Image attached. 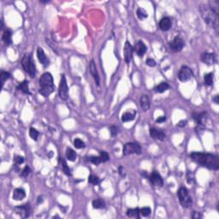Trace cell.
I'll list each match as a JSON object with an SVG mask.
<instances>
[{
    "label": "cell",
    "instance_id": "6da1fadb",
    "mask_svg": "<svg viewBox=\"0 0 219 219\" xmlns=\"http://www.w3.org/2000/svg\"><path fill=\"white\" fill-rule=\"evenodd\" d=\"M190 158L196 164L209 169L217 170L219 169V160L216 155L204 152H192L190 154Z\"/></svg>",
    "mask_w": 219,
    "mask_h": 219
},
{
    "label": "cell",
    "instance_id": "7a4b0ae2",
    "mask_svg": "<svg viewBox=\"0 0 219 219\" xmlns=\"http://www.w3.org/2000/svg\"><path fill=\"white\" fill-rule=\"evenodd\" d=\"M200 11L204 22L208 26L212 27L216 33H218V13L216 12L209 5L201 4L200 6Z\"/></svg>",
    "mask_w": 219,
    "mask_h": 219
},
{
    "label": "cell",
    "instance_id": "3957f363",
    "mask_svg": "<svg viewBox=\"0 0 219 219\" xmlns=\"http://www.w3.org/2000/svg\"><path fill=\"white\" fill-rule=\"evenodd\" d=\"M39 92L45 98L49 97L54 92L55 86L53 82V77L49 72L44 73L39 78Z\"/></svg>",
    "mask_w": 219,
    "mask_h": 219
},
{
    "label": "cell",
    "instance_id": "277c9868",
    "mask_svg": "<svg viewBox=\"0 0 219 219\" xmlns=\"http://www.w3.org/2000/svg\"><path fill=\"white\" fill-rule=\"evenodd\" d=\"M21 63L23 69L29 75V76L31 78H34L36 75V68L30 54H25Z\"/></svg>",
    "mask_w": 219,
    "mask_h": 219
},
{
    "label": "cell",
    "instance_id": "5b68a950",
    "mask_svg": "<svg viewBox=\"0 0 219 219\" xmlns=\"http://www.w3.org/2000/svg\"><path fill=\"white\" fill-rule=\"evenodd\" d=\"M177 196L180 203L184 208H190L193 205L192 197L189 195V193L186 188H180L177 191Z\"/></svg>",
    "mask_w": 219,
    "mask_h": 219
},
{
    "label": "cell",
    "instance_id": "8992f818",
    "mask_svg": "<svg viewBox=\"0 0 219 219\" xmlns=\"http://www.w3.org/2000/svg\"><path fill=\"white\" fill-rule=\"evenodd\" d=\"M141 146L139 143L128 142L123 146V154L124 156H128L131 154H140L142 152Z\"/></svg>",
    "mask_w": 219,
    "mask_h": 219
},
{
    "label": "cell",
    "instance_id": "52a82bcc",
    "mask_svg": "<svg viewBox=\"0 0 219 219\" xmlns=\"http://www.w3.org/2000/svg\"><path fill=\"white\" fill-rule=\"evenodd\" d=\"M58 94L60 99L63 100H66L69 97V87L67 85V81L64 74L61 75V80L59 83V87H58Z\"/></svg>",
    "mask_w": 219,
    "mask_h": 219
},
{
    "label": "cell",
    "instance_id": "ba28073f",
    "mask_svg": "<svg viewBox=\"0 0 219 219\" xmlns=\"http://www.w3.org/2000/svg\"><path fill=\"white\" fill-rule=\"evenodd\" d=\"M193 76L192 69L189 66H181V68L178 72V79L181 82H186L190 80Z\"/></svg>",
    "mask_w": 219,
    "mask_h": 219
},
{
    "label": "cell",
    "instance_id": "9c48e42d",
    "mask_svg": "<svg viewBox=\"0 0 219 219\" xmlns=\"http://www.w3.org/2000/svg\"><path fill=\"white\" fill-rule=\"evenodd\" d=\"M15 212L19 215L22 218H27L30 216L31 213V207L29 204H25L22 205H19V206H15L14 208Z\"/></svg>",
    "mask_w": 219,
    "mask_h": 219
},
{
    "label": "cell",
    "instance_id": "30bf717a",
    "mask_svg": "<svg viewBox=\"0 0 219 219\" xmlns=\"http://www.w3.org/2000/svg\"><path fill=\"white\" fill-rule=\"evenodd\" d=\"M184 47V42H183V39L179 37V36H176L175 37L174 39L169 43V48L170 50L172 51L173 52H179L181 51Z\"/></svg>",
    "mask_w": 219,
    "mask_h": 219
},
{
    "label": "cell",
    "instance_id": "8fae6325",
    "mask_svg": "<svg viewBox=\"0 0 219 219\" xmlns=\"http://www.w3.org/2000/svg\"><path fill=\"white\" fill-rule=\"evenodd\" d=\"M133 53H134V47L132 46L130 43L127 41L124 46V60L126 63H129L133 58Z\"/></svg>",
    "mask_w": 219,
    "mask_h": 219
},
{
    "label": "cell",
    "instance_id": "7c38bea8",
    "mask_svg": "<svg viewBox=\"0 0 219 219\" xmlns=\"http://www.w3.org/2000/svg\"><path fill=\"white\" fill-rule=\"evenodd\" d=\"M146 50H147V47L141 40H137L135 42L134 51H135V53L137 54V56L140 57V58L143 57V55L146 52Z\"/></svg>",
    "mask_w": 219,
    "mask_h": 219
},
{
    "label": "cell",
    "instance_id": "4fadbf2b",
    "mask_svg": "<svg viewBox=\"0 0 219 219\" xmlns=\"http://www.w3.org/2000/svg\"><path fill=\"white\" fill-rule=\"evenodd\" d=\"M150 181L154 186H157V187H163V185H164L163 178L160 176V174L156 170H153L152 173L151 174Z\"/></svg>",
    "mask_w": 219,
    "mask_h": 219
},
{
    "label": "cell",
    "instance_id": "5bb4252c",
    "mask_svg": "<svg viewBox=\"0 0 219 219\" xmlns=\"http://www.w3.org/2000/svg\"><path fill=\"white\" fill-rule=\"evenodd\" d=\"M200 59L204 63L207 65H213L216 62L215 55L213 53H209V52H204L201 54Z\"/></svg>",
    "mask_w": 219,
    "mask_h": 219
},
{
    "label": "cell",
    "instance_id": "9a60e30c",
    "mask_svg": "<svg viewBox=\"0 0 219 219\" xmlns=\"http://www.w3.org/2000/svg\"><path fill=\"white\" fill-rule=\"evenodd\" d=\"M193 119L195 120L198 125L200 126H205L207 120V113L206 112H200V113H193Z\"/></svg>",
    "mask_w": 219,
    "mask_h": 219
},
{
    "label": "cell",
    "instance_id": "2e32d148",
    "mask_svg": "<svg viewBox=\"0 0 219 219\" xmlns=\"http://www.w3.org/2000/svg\"><path fill=\"white\" fill-rule=\"evenodd\" d=\"M149 133H150V136L152 138L155 139V140H164L166 137L164 131L160 130V129H157L155 128H150Z\"/></svg>",
    "mask_w": 219,
    "mask_h": 219
},
{
    "label": "cell",
    "instance_id": "e0dca14e",
    "mask_svg": "<svg viewBox=\"0 0 219 219\" xmlns=\"http://www.w3.org/2000/svg\"><path fill=\"white\" fill-rule=\"evenodd\" d=\"M37 57H38L39 63H40L41 64H43L45 67H47V66L50 64L49 59L47 58L45 51H44V50H43L41 47H38V49H37Z\"/></svg>",
    "mask_w": 219,
    "mask_h": 219
},
{
    "label": "cell",
    "instance_id": "ac0fdd59",
    "mask_svg": "<svg viewBox=\"0 0 219 219\" xmlns=\"http://www.w3.org/2000/svg\"><path fill=\"white\" fill-rule=\"evenodd\" d=\"M89 70H90V73L93 77L94 81H95V83L97 84V86H99V82H100V79H99V73H98V70H97V67L95 63L93 60L91 61L90 63V65H89Z\"/></svg>",
    "mask_w": 219,
    "mask_h": 219
},
{
    "label": "cell",
    "instance_id": "d6986e66",
    "mask_svg": "<svg viewBox=\"0 0 219 219\" xmlns=\"http://www.w3.org/2000/svg\"><path fill=\"white\" fill-rule=\"evenodd\" d=\"M172 22L169 17H164L159 22V27L162 31H168L171 27Z\"/></svg>",
    "mask_w": 219,
    "mask_h": 219
},
{
    "label": "cell",
    "instance_id": "ffe728a7",
    "mask_svg": "<svg viewBox=\"0 0 219 219\" xmlns=\"http://www.w3.org/2000/svg\"><path fill=\"white\" fill-rule=\"evenodd\" d=\"M140 106H141V109L143 110V112H147L150 109L151 102L147 95H146V94L142 95L141 98H140Z\"/></svg>",
    "mask_w": 219,
    "mask_h": 219
},
{
    "label": "cell",
    "instance_id": "44dd1931",
    "mask_svg": "<svg viewBox=\"0 0 219 219\" xmlns=\"http://www.w3.org/2000/svg\"><path fill=\"white\" fill-rule=\"evenodd\" d=\"M13 200H22L25 197H26V193L25 190L22 189H15L13 191Z\"/></svg>",
    "mask_w": 219,
    "mask_h": 219
},
{
    "label": "cell",
    "instance_id": "7402d4cb",
    "mask_svg": "<svg viewBox=\"0 0 219 219\" xmlns=\"http://www.w3.org/2000/svg\"><path fill=\"white\" fill-rule=\"evenodd\" d=\"M11 36H12L11 31L10 30L9 28H6V29L4 31V33H3V36H2V39H3V41H4V43L6 45V46H10V45H11L12 43Z\"/></svg>",
    "mask_w": 219,
    "mask_h": 219
},
{
    "label": "cell",
    "instance_id": "603a6c76",
    "mask_svg": "<svg viewBox=\"0 0 219 219\" xmlns=\"http://www.w3.org/2000/svg\"><path fill=\"white\" fill-rule=\"evenodd\" d=\"M58 163H59L60 165L62 166V169H63V173L65 174L66 176H71L72 174L70 172V169H69V166L67 165V163H66L65 160H64L63 158H58Z\"/></svg>",
    "mask_w": 219,
    "mask_h": 219
},
{
    "label": "cell",
    "instance_id": "cb8c5ba5",
    "mask_svg": "<svg viewBox=\"0 0 219 219\" xmlns=\"http://www.w3.org/2000/svg\"><path fill=\"white\" fill-rule=\"evenodd\" d=\"M29 82L27 81H23L22 82H21L18 86H17V89L22 91L23 93L25 94H31L30 91H29Z\"/></svg>",
    "mask_w": 219,
    "mask_h": 219
},
{
    "label": "cell",
    "instance_id": "d4e9b609",
    "mask_svg": "<svg viewBox=\"0 0 219 219\" xmlns=\"http://www.w3.org/2000/svg\"><path fill=\"white\" fill-rule=\"evenodd\" d=\"M66 158H67V159H68L69 161H71V162L75 161L77 158L76 152H75L73 149H71V148L68 147L67 150H66Z\"/></svg>",
    "mask_w": 219,
    "mask_h": 219
},
{
    "label": "cell",
    "instance_id": "484cf974",
    "mask_svg": "<svg viewBox=\"0 0 219 219\" xmlns=\"http://www.w3.org/2000/svg\"><path fill=\"white\" fill-rule=\"evenodd\" d=\"M140 212L139 208L134 209H128L127 211V216L128 217H134V218H140Z\"/></svg>",
    "mask_w": 219,
    "mask_h": 219
},
{
    "label": "cell",
    "instance_id": "4316f807",
    "mask_svg": "<svg viewBox=\"0 0 219 219\" xmlns=\"http://www.w3.org/2000/svg\"><path fill=\"white\" fill-rule=\"evenodd\" d=\"M92 207L94 209H103L105 207V202L102 199H97L92 201Z\"/></svg>",
    "mask_w": 219,
    "mask_h": 219
},
{
    "label": "cell",
    "instance_id": "83f0119b",
    "mask_svg": "<svg viewBox=\"0 0 219 219\" xmlns=\"http://www.w3.org/2000/svg\"><path fill=\"white\" fill-rule=\"evenodd\" d=\"M135 118V112L132 113V112H125L124 114L122 116V121L126 123V122H130Z\"/></svg>",
    "mask_w": 219,
    "mask_h": 219
},
{
    "label": "cell",
    "instance_id": "f1b7e54d",
    "mask_svg": "<svg viewBox=\"0 0 219 219\" xmlns=\"http://www.w3.org/2000/svg\"><path fill=\"white\" fill-rule=\"evenodd\" d=\"M169 88V85L167 82H162L160 84L157 86L155 87V91L158 93H162V92H165Z\"/></svg>",
    "mask_w": 219,
    "mask_h": 219
},
{
    "label": "cell",
    "instance_id": "f546056e",
    "mask_svg": "<svg viewBox=\"0 0 219 219\" xmlns=\"http://www.w3.org/2000/svg\"><path fill=\"white\" fill-rule=\"evenodd\" d=\"M205 84L206 86H212L213 85V81H214V76H213V73H208L205 74L204 76Z\"/></svg>",
    "mask_w": 219,
    "mask_h": 219
},
{
    "label": "cell",
    "instance_id": "4dcf8cb0",
    "mask_svg": "<svg viewBox=\"0 0 219 219\" xmlns=\"http://www.w3.org/2000/svg\"><path fill=\"white\" fill-rule=\"evenodd\" d=\"M136 15H137L140 20L146 19V17L148 16V14L146 11V10H144L142 8H139L138 10H137V11H136Z\"/></svg>",
    "mask_w": 219,
    "mask_h": 219
},
{
    "label": "cell",
    "instance_id": "1f68e13d",
    "mask_svg": "<svg viewBox=\"0 0 219 219\" xmlns=\"http://www.w3.org/2000/svg\"><path fill=\"white\" fill-rule=\"evenodd\" d=\"M10 74L9 72H6V71H1V74H0V78H1V84H2V87L4 86V82L7 81L8 79L10 78Z\"/></svg>",
    "mask_w": 219,
    "mask_h": 219
},
{
    "label": "cell",
    "instance_id": "d6a6232c",
    "mask_svg": "<svg viewBox=\"0 0 219 219\" xmlns=\"http://www.w3.org/2000/svg\"><path fill=\"white\" fill-rule=\"evenodd\" d=\"M88 182L91 184L96 186L100 182V179L98 176H96L95 175H90L88 176Z\"/></svg>",
    "mask_w": 219,
    "mask_h": 219
},
{
    "label": "cell",
    "instance_id": "836d02e7",
    "mask_svg": "<svg viewBox=\"0 0 219 219\" xmlns=\"http://www.w3.org/2000/svg\"><path fill=\"white\" fill-rule=\"evenodd\" d=\"M39 135V131L37 130V129H35V128H31L30 130H29V136L31 137V139L36 141V140H38Z\"/></svg>",
    "mask_w": 219,
    "mask_h": 219
},
{
    "label": "cell",
    "instance_id": "e575fe53",
    "mask_svg": "<svg viewBox=\"0 0 219 219\" xmlns=\"http://www.w3.org/2000/svg\"><path fill=\"white\" fill-rule=\"evenodd\" d=\"M74 146L77 149H81V148L85 147V143L81 140V139H75L74 140Z\"/></svg>",
    "mask_w": 219,
    "mask_h": 219
},
{
    "label": "cell",
    "instance_id": "d590c367",
    "mask_svg": "<svg viewBox=\"0 0 219 219\" xmlns=\"http://www.w3.org/2000/svg\"><path fill=\"white\" fill-rule=\"evenodd\" d=\"M87 160H88L89 162L92 163L93 164H95V165H99L100 163H102L99 157H97V156H91V157H89V158H87Z\"/></svg>",
    "mask_w": 219,
    "mask_h": 219
},
{
    "label": "cell",
    "instance_id": "8d00e7d4",
    "mask_svg": "<svg viewBox=\"0 0 219 219\" xmlns=\"http://www.w3.org/2000/svg\"><path fill=\"white\" fill-rule=\"evenodd\" d=\"M209 7L212 8V10H214L216 12L218 13V8H219V2L217 0H213V1H210L209 2Z\"/></svg>",
    "mask_w": 219,
    "mask_h": 219
},
{
    "label": "cell",
    "instance_id": "74e56055",
    "mask_svg": "<svg viewBox=\"0 0 219 219\" xmlns=\"http://www.w3.org/2000/svg\"><path fill=\"white\" fill-rule=\"evenodd\" d=\"M140 215L143 217H148L152 213V210L150 207H143L140 209Z\"/></svg>",
    "mask_w": 219,
    "mask_h": 219
},
{
    "label": "cell",
    "instance_id": "f35d334b",
    "mask_svg": "<svg viewBox=\"0 0 219 219\" xmlns=\"http://www.w3.org/2000/svg\"><path fill=\"white\" fill-rule=\"evenodd\" d=\"M99 158L102 163H105V162H107L110 159L109 154L107 152H103V151H100L99 152Z\"/></svg>",
    "mask_w": 219,
    "mask_h": 219
},
{
    "label": "cell",
    "instance_id": "ab89813d",
    "mask_svg": "<svg viewBox=\"0 0 219 219\" xmlns=\"http://www.w3.org/2000/svg\"><path fill=\"white\" fill-rule=\"evenodd\" d=\"M30 172H31L30 168H29L28 166H25L24 169H22V173H21V176L22 177V178H27V177L29 176Z\"/></svg>",
    "mask_w": 219,
    "mask_h": 219
},
{
    "label": "cell",
    "instance_id": "60d3db41",
    "mask_svg": "<svg viewBox=\"0 0 219 219\" xmlns=\"http://www.w3.org/2000/svg\"><path fill=\"white\" fill-rule=\"evenodd\" d=\"M14 162L16 165H19V164H22L23 162H24V158L22 156H15V158H14Z\"/></svg>",
    "mask_w": 219,
    "mask_h": 219
},
{
    "label": "cell",
    "instance_id": "b9f144b4",
    "mask_svg": "<svg viewBox=\"0 0 219 219\" xmlns=\"http://www.w3.org/2000/svg\"><path fill=\"white\" fill-rule=\"evenodd\" d=\"M110 132H111V135H112V137H115L116 135H117V133H118V129L115 126H112V127L110 128Z\"/></svg>",
    "mask_w": 219,
    "mask_h": 219
},
{
    "label": "cell",
    "instance_id": "7bdbcfd3",
    "mask_svg": "<svg viewBox=\"0 0 219 219\" xmlns=\"http://www.w3.org/2000/svg\"><path fill=\"white\" fill-rule=\"evenodd\" d=\"M191 217L194 219H200L203 217V215L198 212H193V213L191 214Z\"/></svg>",
    "mask_w": 219,
    "mask_h": 219
},
{
    "label": "cell",
    "instance_id": "ee69618b",
    "mask_svg": "<svg viewBox=\"0 0 219 219\" xmlns=\"http://www.w3.org/2000/svg\"><path fill=\"white\" fill-rule=\"evenodd\" d=\"M146 63V64H147L148 66H150V67H154V66H156V62H155V60L152 59V58H147Z\"/></svg>",
    "mask_w": 219,
    "mask_h": 219
},
{
    "label": "cell",
    "instance_id": "f6af8a7d",
    "mask_svg": "<svg viewBox=\"0 0 219 219\" xmlns=\"http://www.w3.org/2000/svg\"><path fill=\"white\" fill-rule=\"evenodd\" d=\"M187 123H188V121H187V120H181V121H180V122L178 123V124H177V127L183 128V127H185L186 125H187Z\"/></svg>",
    "mask_w": 219,
    "mask_h": 219
},
{
    "label": "cell",
    "instance_id": "bcb514c9",
    "mask_svg": "<svg viewBox=\"0 0 219 219\" xmlns=\"http://www.w3.org/2000/svg\"><path fill=\"white\" fill-rule=\"evenodd\" d=\"M165 121H166V117L164 116H160V117H158V119L156 120V123H164V122H165Z\"/></svg>",
    "mask_w": 219,
    "mask_h": 219
},
{
    "label": "cell",
    "instance_id": "7dc6e473",
    "mask_svg": "<svg viewBox=\"0 0 219 219\" xmlns=\"http://www.w3.org/2000/svg\"><path fill=\"white\" fill-rule=\"evenodd\" d=\"M119 174L121 176L124 177L125 176H126V174H125V172H124V169H123V166H120L119 167Z\"/></svg>",
    "mask_w": 219,
    "mask_h": 219
},
{
    "label": "cell",
    "instance_id": "c3c4849f",
    "mask_svg": "<svg viewBox=\"0 0 219 219\" xmlns=\"http://www.w3.org/2000/svg\"><path fill=\"white\" fill-rule=\"evenodd\" d=\"M218 98H219V96L218 95H216L213 99H212V100L215 102V104H219V99H218Z\"/></svg>",
    "mask_w": 219,
    "mask_h": 219
},
{
    "label": "cell",
    "instance_id": "681fc988",
    "mask_svg": "<svg viewBox=\"0 0 219 219\" xmlns=\"http://www.w3.org/2000/svg\"><path fill=\"white\" fill-rule=\"evenodd\" d=\"M43 202V198L42 196H39L38 198V203L39 204V203H42Z\"/></svg>",
    "mask_w": 219,
    "mask_h": 219
},
{
    "label": "cell",
    "instance_id": "f907efd6",
    "mask_svg": "<svg viewBox=\"0 0 219 219\" xmlns=\"http://www.w3.org/2000/svg\"><path fill=\"white\" fill-rule=\"evenodd\" d=\"M50 1H40V3H42V4H47V3H49Z\"/></svg>",
    "mask_w": 219,
    "mask_h": 219
}]
</instances>
